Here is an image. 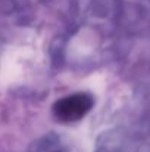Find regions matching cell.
<instances>
[{"instance_id":"obj_1","label":"cell","mask_w":150,"mask_h":152,"mask_svg":"<svg viewBox=\"0 0 150 152\" xmlns=\"http://www.w3.org/2000/svg\"><path fill=\"white\" fill-rule=\"evenodd\" d=\"M94 106V98L87 92L68 95L54 102L53 117L63 124H71L83 120Z\"/></svg>"}]
</instances>
